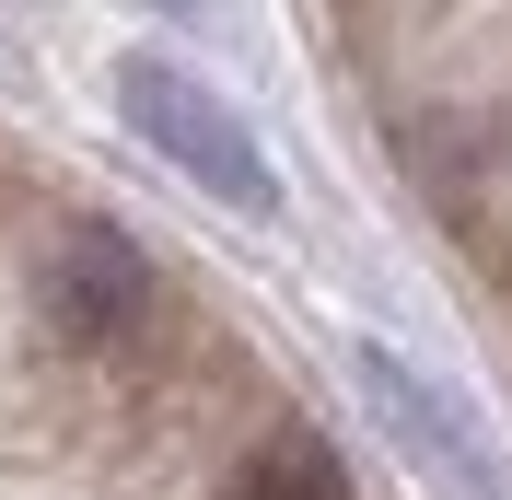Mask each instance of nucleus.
<instances>
[{"label": "nucleus", "mask_w": 512, "mask_h": 500, "mask_svg": "<svg viewBox=\"0 0 512 500\" xmlns=\"http://www.w3.org/2000/svg\"><path fill=\"white\" fill-rule=\"evenodd\" d=\"M117 105H128V128H140V152H163L187 187L222 198V210H245V221L280 210V175H268V152H256V128L233 117L187 59H128L117 70Z\"/></svg>", "instance_id": "1"}, {"label": "nucleus", "mask_w": 512, "mask_h": 500, "mask_svg": "<svg viewBox=\"0 0 512 500\" xmlns=\"http://www.w3.org/2000/svg\"><path fill=\"white\" fill-rule=\"evenodd\" d=\"M140 314H152V256L128 245V233L82 221V233L47 245V268H35V326L59 349H117V338H140Z\"/></svg>", "instance_id": "2"}, {"label": "nucleus", "mask_w": 512, "mask_h": 500, "mask_svg": "<svg viewBox=\"0 0 512 500\" xmlns=\"http://www.w3.org/2000/svg\"><path fill=\"white\" fill-rule=\"evenodd\" d=\"M361 384H373V407L396 419V442H408V454L443 477L454 500H501V477H489V454H478V419H466V407H454L431 373H408L396 349H373V338H361Z\"/></svg>", "instance_id": "3"}, {"label": "nucleus", "mask_w": 512, "mask_h": 500, "mask_svg": "<svg viewBox=\"0 0 512 500\" xmlns=\"http://www.w3.org/2000/svg\"><path fill=\"white\" fill-rule=\"evenodd\" d=\"M233 500H350V477H338V454H326L315 431H280V442H256V454H245Z\"/></svg>", "instance_id": "4"}]
</instances>
